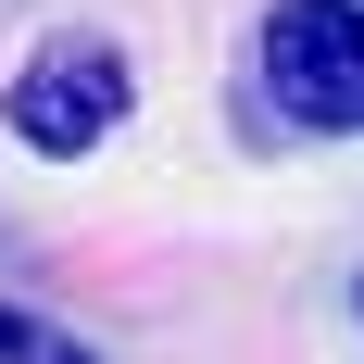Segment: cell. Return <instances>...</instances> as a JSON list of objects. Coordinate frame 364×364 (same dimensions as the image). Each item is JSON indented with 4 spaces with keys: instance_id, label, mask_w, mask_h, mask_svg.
I'll use <instances>...</instances> for the list:
<instances>
[{
    "instance_id": "7a4b0ae2",
    "label": "cell",
    "mask_w": 364,
    "mask_h": 364,
    "mask_svg": "<svg viewBox=\"0 0 364 364\" xmlns=\"http://www.w3.org/2000/svg\"><path fill=\"white\" fill-rule=\"evenodd\" d=\"M139 101V75H126V50L113 38H50L26 75H13V139L50 151V164H75V151L113 139V113Z\"/></svg>"
},
{
    "instance_id": "6da1fadb",
    "label": "cell",
    "mask_w": 364,
    "mask_h": 364,
    "mask_svg": "<svg viewBox=\"0 0 364 364\" xmlns=\"http://www.w3.org/2000/svg\"><path fill=\"white\" fill-rule=\"evenodd\" d=\"M252 63H264V101L289 113V126L352 139L364 126V0H277Z\"/></svg>"
},
{
    "instance_id": "3957f363",
    "label": "cell",
    "mask_w": 364,
    "mask_h": 364,
    "mask_svg": "<svg viewBox=\"0 0 364 364\" xmlns=\"http://www.w3.org/2000/svg\"><path fill=\"white\" fill-rule=\"evenodd\" d=\"M0 364H88V339H63L50 314H26V301H0Z\"/></svg>"
}]
</instances>
